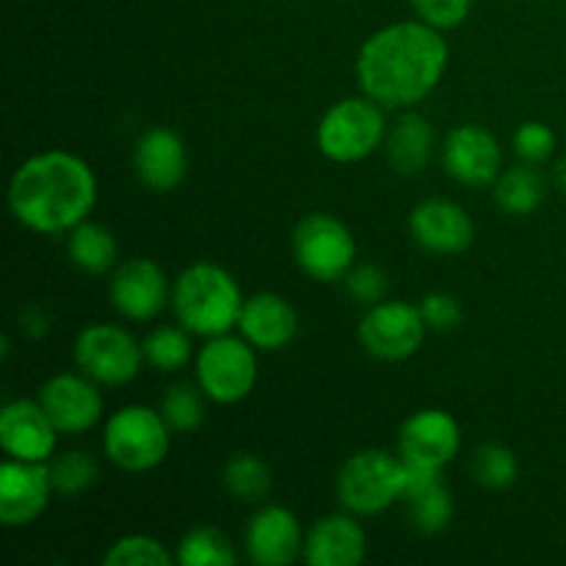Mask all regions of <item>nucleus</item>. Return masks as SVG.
<instances>
[{"mask_svg": "<svg viewBox=\"0 0 566 566\" xmlns=\"http://www.w3.org/2000/svg\"><path fill=\"white\" fill-rule=\"evenodd\" d=\"M448 50L442 31L423 20H403L370 33L357 55V81L381 108H415L446 77Z\"/></svg>", "mask_w": 566, "mask_h": 566, "instance_id": "obj_1", "label": "nucleus"}, {"mask_svg": "<svg viewBox=\"0 0 566 566\" xmlns=\"http://www.w3.org/2000/svg\"><path fill=\"white\" fill-rule=\"evenodd\" d=\"M403 481H407V468L401 457L368 448L343 462V468L337 470L335 492L346 512L357 517H374L401 501Z\"/></svg>", "mask_w": 566, "mask_h": 566, "instance_id": "obj_5", "label": "nucleus"}, {"mask_svg": "<svg viewBox=\"0 0 566 566\" xmlns=\"http://www.w3.org/2000/svg\"><path fill=\"white\" fill-rule=\"evenodd\" d=\"M193 374L208 401L221 407L241 403L258 385V348L243 335L208 337L193 357Z\"/></svg>", "mask_w": 566, "mask_h": 566, "instance_id": "obj_7", "label": "nucleus"}, {"mask_svg": "<svg viewBox=\"0 0 566 566\" xmlns=\"http://www.w3.org/2000/svg\"><path fill=\"white\" fill-rule=\"evenodd\" d=\"M221 484L235 501L254 506V503H263L271 495L274 479H271V468L265 464V459H260L258 453L238 451L224 462Z\"/></svg>", "mask_w": 566, "mask_h": 566, "instance_id": "obj_26", "label": "nucleus"}, {"mask_svg": "<svg viewBox=\"0 0 566 566\" xmlns=\"http://www.w3.org/2000/svg\"><path fill=\"white\" fill-rule=\"evenodd\" d=\"M545 177L539 175L534 164H520L512 169H503L495 180V205L506 216L523 219L536 213L545 202Z\"/></svg>", "mask_w": 566, "mask_h": 566, "instance_id": "obj_25", "label": "nucleus"}, {"mask_svg": "<svg viewBox=\"0 0 566 566\" xmlns=\"http://www.w3.org/2000/svg\"><path fill=\"white\" fill-rule=\"evenodd\" d=\"M205 392L199 385H171L160 398V415L175 434H191L205 420Z\"/></svg>", "mask_w": 566, "mask_h": 566, "instance_id": "obj_31", "label": "nucleus"}, {"mask_svg": "<svg viewBox=\"0 0 566 566\" xmlns=\"http://www.w3.org/2000/svg\"><path fill=\"white\" fill-rule=\"evenodd\" d=\"M343 287L348 296L363 307H374V304L385 302L387 291H390V276L385 269L374 263H354L352 271L343 276Z\"/></svg>", "mask_w": 566, "mask_h": 566, "instance_id": "obj_33", "label": "nucleus"}, {"mask_svg": "<svg viewBox=\"0 0 566 566\" xmlns=\"http://www.w3.org/2000/svg\"><path fill=\"white\" fill-rule=\"evenodd\" d=\"M442 169L459 186H495L497 175L503 171L501 142L495 133L473 122L453 127L442 142Z\"/></svg>", "mask_w": 566, "mask_h": 566, "instance_id": "obj_13", "label": "nucleus"}, {"mask_svg": "<svg viewBox=\"0 0 566 566\" xmlns=\"http://www.w3.org/2000/svg\"><path fill=\"white\" fill-rule=\"evenodd\" d=\"M409 235L423 252L453 258L473 247L475 224L468 210L453 199H423L409 213Z\"/></svg>", "mask_w": 566, "mask_h": 566, "instance_id": "obj_15", "label": "nucleus"}, {"mask_svg": "<svg viewBox=\"0 0 566 566\" xmlns=\"http://www.w3.org/2000/svg\"><path fill=\"white\" fill-rule=\"evenodd\" d=\"M462 451V426L446 409H420L398 431V457L407 464L446 470Z\"/></svg>", "mask_w": 566, "mask_h": 566, "instance_id": "obj_12", "label": "nucleus"}, {"mask_svg": "<svg viewBox=\"0 0 566 566\" xmlns=\"http://www.w3.org/2000/svg\"><path fill=\"white\" fill-rule=\"evenodd\" d=\"M420 313H423L426 326L431 332H453L464 318L462 302L448 291L426 293L423 302H420Z\"/></svg>", "mask_w": 566, "mask_h": 566, "instance_id": "obj_36", "label": "nucleus"}, {"mask_svg": "<svg viewBox=\"0 0 566 566\" xmlns=\"http://www.w3.org/2000/svg\"><path fill=\"white\" fill-rule=\"evenodd\" d=\"M61 431L44 412L39 398H17L0 412V448L20 462H50L59 448Z\"/></svg>", "mask_w": 566, "mask_h": 566, "instance_id": "obj_17", "label": "nucleus"}, {"mask_svg": "<svg viewBox=\"0 0 566 566\" xmlns=\"http://www.w3.org/2000/svg\"><path fill=\"white\" fill-rule=\"evenodd\" d=\"M512 147L523 164L542 166L553 158V153H556V133H553V127L545 125V122H523V125L514 130Z\"/></svg>", "mask_w": 566, "mask_h": 566, "instance_id": "obj_34", "label": "nucleus"}, {"mask_svg": "<svg viewBox=\"0 0 566 566\" xmlns=\"http://www.w3.org/2000/svg\"><path fill=\"white\" fill-rule=\"evenodd\" d=\"M177 564L182 566H235L238 551L230 536L213 525H193L177 545Z\"/></svg>", "mask_w": 566, "mask_h": 566, "instance_id": "obj_28", "label": "nucleus"}, {"mask_svg": "<svg viewBox=\"0 0 566 566\" xmlns=\"http://www.w3.org/2000/svg\"><path fill=\"white\" fill-rule=\"evenodd\" d=\"M175 562L177 553H171L164 542L147 534L122 536L103 556L105 566H171Z\"/></svg>", "mask_w": 566, "mask_h": 566, "instance_id": "obj_32", "label": "nucleus"}, {"mask_svg": "<svg viewBox=\"0 0 566 566\" xmlns=\"http://www.w3.org/2000/svg\"><path fill=\"white\" fill-rule=\"evenodd\" d=\"M553 180H556V188L566 197V158L556 164V171H553Z\"/></svg>", "mask_w": 566, "mask_h": 566, "instance_id": "obj_38", "label": "nucleus"}, {"mask_svg": "<svg viewBox=\"0 0 566 566\" xmlns=\"http://www.w3.org/2000/svg\"><path fill=\"white\" fill-rule=\"evenodd\" d=\"M238 332L252 343L258 352L274 354L291 346L298 335V313L282 293L263 291L247 296L238 318Z\"/></svg>", "mask_w": 566, "mask_h": 566, "instance_id": "obj_21", "label": "nucleus"}, {"mask_svg": "<svg viewBox=\"0 0 566 566\" xmlns=\"http://www.w3.org/2000/svg\"><path fill=\"white\" fill-rule=\"evenodd\" d=\"M97 193V175L81 155L44 149L11 175L9 210L25 230L59 235L92 216Z\"/></svg>", "mask_w": 566, "mask_h": 566, "instance_id": "obj_2", "label": "nucleus"}, {"mask_svg": "<svg viewBox=\"0 0 566 566\" xmlns=\"http://www.w3.org/2000/svg\"><path fill=\"white\" fill-rule=\"evenodd\" d=\"M39 403L61 434H83L103 420L105 401L99 385L83 370L55 374L39 387Z\"/></svg>", "mask_w": 566, "mask_h": 566, "instance_id": "obj_14", "label": "nucleus"}, {"mask_svg": "<svg viewBox=\"0 0 566 566\" xmlns=\"http://www.w3.org/2000/svg\"><path fill=\"white\" fill-rule=\"evenodd\" d=\"M385 108L370 97H343L321 116L315 142L332 164H359L385 147Z\"/></svg>", "mask_w": 566, "mask_h": 566, "instance_id": "obj_6", "label": "nucleus"}, {"mask_svg": "<svg viewBox=\"0 0 566 566\" xmlns=\"http://www.w3.org/2000/svg\"><path fill=\"white\" fill-rule=\"evenodd\" d=\"M293 258L310 280L343 282L357 263V241L337 216L307 213L293 230Z\"/></svg>", "mask_w": 566, "mask_h": 566, "instance_id": "obj_8", "label": "nucleus"}, {"mask_svg": "<svg viewBox=\"0 0 566 566\" xmlns=\"http://www.w3.org/2000/svg\"><path fill=\"white\" fill-rule=\"evenodd\" d=\"M55 495L48 462L6 459L0 468V523L3 528H25L36 523Z\"/></svg>", "mask_w": 566, "mask_h": 566, "instance_id": "obj_16", "label": "nucleus"}, {"mask_svg": "<svg viewBox=\"0 0 566 566\" xmlns=\"http://www.w3.org/2000/svg\"><path fill=\"white\" fill-rule=\"evenodd\" d=\"M304 531L296 514L276 503H265L243 531V547L249 562L258 566H285L302 558Z\"/></svg>", "mask_w": 566, "mask_h": 566, "instance_id": "obj_18", "label": "nucleus"}, {"mask_svg": "<svg viewBox=\"0 0 566 566\" xmlns=\"http://www.w3.org/2000/svg\"><path fill=\"white\" fill-rule=\"evenodd\" d=\"M407 481H403V506L412 528L423 536H437L451 525L453 520V495L442 481V470L418 468L407 464Z\"/></svg>", "mask_w": 566, "mask_h": 566, "instance_id": "obj_22", "label": "nucleus"}, {"mask_svg": "<svg viewBox=\"0 0 566 566\" xmlns=\"http://www.w3.org/2000/svg\"><path fill=\"white\" fill-rule=\"evenodd\" d=\"M426 326L420 304H409L403 298H385L365 310L359 318L357 337L365 352L379 363H403L415 357L426 340Z\"/></svg>", "mask_w": 566, "mask_h": 566, "instance_id": "obj_10", "label": "nucleus"}, {"mask_svg": "<svg viewBox=\"0 0 566 566\" xmlns=\"http://www.w3.org/2000/svg\"><path fill=\"white\" fill-rule=\"evenodd\" d=\"M243 291L235 276L219 263H193L171 285V310L177 324L197 337H219L238 329Z\"/></svg>", "mask_w": 566, "mask_h": 566, "instance_id": "obj_3", "label": "nucleus"}, {"mask_svg": "<svg viewBox=\"0 0 566 566\" xmlns=\"http://www.w3.org/2000/svg\"><path fill=\"white\" fill-rule=\"evenodd\" d=\"M20 329L31 340H39V337H44L50 332V313L44 307H39V304H28L20 313Z\"/></svg>", "mask_w": 566, "mask_h": 566, "instance_id": "obj_37", "label": "nucleus"}, {"mask_svg": "<svg viewBox=\"0 0 566 566\" xmlns=\"http://www.w3.org/2000/svg\"><path fill=\"white\" fill-rule=\"evenodd\" d=\"M144 363L160 374H175L182 370L188 363H193V343L191 332L182 324L177 326H155L142 340Z\"/></svg>", "mask_w": 566, "mask_h": 566, "instance_id": "obj_27", "label": "nucleus"}, {"mask_svg": "<svg viewBox=\"0 0 566 566\" xmlns=\"http://www.w3.org/2000/svg\"><path fill=\"white\" fill-rule=\"evenodd\" d=\"M434 144L437 136L431 122L412 108H403L401 114L387 125L385 155L396 175H420V171L429 166L431 155H434Z\"/></svg>", "mask_w": 566, "mask_h": 566, "instance_id": "obj_23", "label": "nucleus"}, {"mask_svg": "<svg viewBox=\"0 0 566 566\" xmlns=\"http://www.w3.org/2000/svg\"><path fill=\"white\" fill-rule=\"evenodd\" d=\"M368 556V534L357 514H324L304 536L302 562L310 566H359Z\"/></svg>", "mask_w": 566, "mask_h": 566, "instance_id": "obj_20", "label": "nucleus"}, {"mask_svg": "<svg viewBox=\"0 0 566 566\" xmlns=\"http://www.w3.org/2000/svg\"><path fill=\"white\" fill-rule=\"evenodd\" d=\"M470 470H473L475 484L495 492L512 490L520 479V462L514 451L506 446H497V442H484V446L475 448Z\"/></svg>", "mask_w": 566, "mask_h": 566, "instance_id": "obj_30", "label": "nucleus"}, {"mask_svg": "<svg viewBox=\"0 0 566 566\" xmlns=\"http://www.w3.org/2000/svg\"><path fill=\"white\" fill-rule=\"evenodd\" d=\"M133 171L153 193H169L186 180L188 149L180 133L171 127H149L133 147Z\"/></svg>", "mask_w": 566, "mask_h": 566, "instance_id": "obj_19", "label": "nucleus"}, {"mask_svg": "<svg viewBox=\"0 0 566 566\" xmlns=\"http://www.w3.org/2000/svg\"><path fill=\"white\" fill-rule=\"evenodd\" d=\"M409 3H412L418 20L429 22L437 31H451L468 20L475 0H409Z\"/></svg>", "mask_w": 566, "mask_h": 566, "instance_id": "obj_35", "label": "nucleus"}, {"mask_svg": "<svg viewBox=\"0 0 566 566\" xmlns=\"http://www.w3.org/2000/svg\"><path fill=\"white\" fill-rule=\"evenodd\" d=\"M50 481H53L55 495L75 497L83 495L86 490H92L99 479L97 459L86 451H61L53 453V459L48 462Z\"/></svg>", "mask_w": 566, "mask_h": 566, "instance_id": "obj_29", "label": "nucleus"}, {"mask_svg": "<svg viewBox=\"0 0 566 566\" xmlns=\"http://www.w3.org/2000/svg\"><path fill=\"white\" fill-rule=\"evenodd\" d=\"M171 434L160 409L130 403L105 420L103 453L125 473H149L169 457Z\"/></svg>", "mask_w": 566, "mask_h": 566, "instance_id": "obj_4", "label": "nucleus"}, {"mask_svg": "<svg viewBox=\"0 0 566 566\" xmlns=\"http://www.w3.org/2000/svg\"><path fill=\"white\" fill-rule=\"evenodd\" d=\"M66 258L83 274L103 276L116 269L119 247H116V238L108 227L86 219L72 227L70 235H66Z\"/></svg>", "mask_w": 566, "mask_h": 566, "instance_id": "obj_24", "label": "nucleus"}, {"mask_svg": "<svg viewBox=\"0 0 566 566\" xmlns=\"http://www.w3.org/2000/svg\"><path fill=\"white\" fill-rule=\"evenodd\" d=\"M77 370L99 387H122L138 376L144 365L142 340L119 324H88L72 346Z\"/></svg>", "mask_w": 566, "mask_h": 566, "instance_id": "obj_9", "label": "nucleus"}, {"mask_svg": "<svg viewBox=\"0 0 566 566\" xmlns=\"http://www.w3.org/2000/svg\"><path fill=\"white\" fill-rule=\"evenodd\" d=\"M108 296L125 321H153L171 304V285L166 271L149 258H130L116 263L108 280Z\"/></svg>", "mask_w": 566, "mask_h": 566, "instance_id": "obj_11", "label": "nucleus"}]
</instances>
